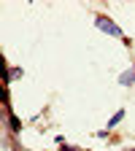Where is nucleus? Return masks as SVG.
Segmentation results:
<instances>
[{"instance_id": "nucleus-1", "label": "nucleus", "mask_w": 135, "mask_h": 151, "mask_svg": "<svg viewBox=\"0 0 135 151\" xmlns=\"http://www.w3.org/2000/svg\"><path fill=\"white\" fill-rule=\"evenodd\" d=\"M97 27H100V30H105V32H111V35H122V30L113 24L111 19H105V16H97Z\"/></svg>"}, {"instance_id": "nucleus-2", "label": "nucleus", "mask_w": 135, "mask_h": 151, "mask_svg": "<svg viewBox=\"0 0 135 151\" xmlns=\"http://www.w3.org/2000/svg\"><path fill=\"white\" fill-rule=\"evenodd\" d=\"M116 122H122V111H119V113H116V116H113V119L108 122V127H113V124H116Z\"/></svg>"}]
</instances>
